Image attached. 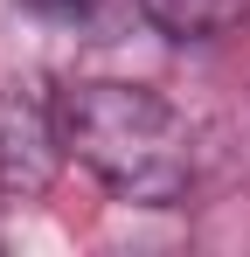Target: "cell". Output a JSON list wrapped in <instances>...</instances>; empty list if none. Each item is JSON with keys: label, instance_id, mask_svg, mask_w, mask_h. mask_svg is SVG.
I'll return each mask as SVG.
<instances>
[{"label": "cell", "instance_id": "cell-1", "mask_svg": "<svg viewBox=\"0 0 250 257\" xmlns=\"http://www.w3.org/2000/svg\"><path fill=\"white\" fill-rule=\"evenodd\" d=\"M56 118H63V153L118 202L167 209L188 195L195 181L188 118L153 84H77L56 97Z\"/></svg>", "mask_w": 250, "mask_h": 257}, {"label": "cell", "instance_id": "cell-2", "mask_svg": "<svg viewBox=\"0 0 250 257\" xmlns=\"http://www.w3.org/2000/svg\"><path fill=\"white\" fill-rule=\"evenodd\" d=\"M63 160V118L35 90H0V195H42Z\"/></svg>", "mask_w": 250, "mask_h": 257}, {"label": "cell", "instance_id": "cell-3", "mask_svg": "<svg viewBox=\"0 0 250 257\" xmlns=\"http://www.w3.org/2000/svg\"><path fill=\"white\" fill-rule=\"evenodd\" d=\"M167 42H215L250 28V0H132Z\"/></svg>", "mask_w": 250, "mask_h": 257}, {"label": "cell", "instance_id": "cell-4", "mask_svg": "<svg viewBox=\"0 0 250 257\" xmlns=\"http://www.w3.org/2000/svg\"><path fill=\"white\" fill-rule=\"evenodd\" d=\"M35 21H56V28H77V21H90L104 0H21Z\"/></svg>", "mask_w": 250, "mask_h": 257}]
</instances>
